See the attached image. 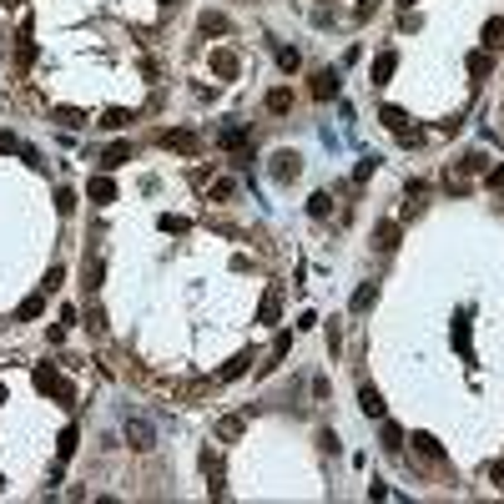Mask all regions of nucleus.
<instances>
[{"mask_svg": "<svg viewBox=\"0 0 504 504\" xmlns=\"http://www.w3.org/2000/svg\"><path fill=\"white\" fill-rule=\"evenodd\" d=\"M36 388L41 394H50V399H61V404H76V388H71V378L61 373V368H50V363H36Z\"/></svg>", "mask_w": 504, "mask_h": 504, "instance_id": "1", "label": "nucleus"}, {"mask_svg": "<svg viewBox=\"0 0 504 504\" xmlns=\"http://www.w3.org/2000/svg\"><path fill=\"white\" fill-rule=\"evenodd\" d=\"M267 172H272V182H298V172H303V156L283 146V151L272 156V166H267Z\"/></svg>", "mask_w": 504, "mask_h": 504, "instance_id": "2", "label": "nucleus"}, {"mask_svg": "<svg viewBox=\"0 0 504 504\" xmlns=\"http://www.w3.org/2000/svg\"><path fill=\"white\" fill-rule=\"evenodd\" d=\"M161 146H166V151H182V156H197V151H202V136L187 132V127H177V132H161Z\"/></svg>", "mask_w": 504, "mask_h": 504, "instance_id": "3", "label": "nucleus"}, {"mask_svg": "<svg viewBox=\"0 0 504 504\" xmlns=\"http://www.w3.org/2000/svg\"><path fill=\"white\" fill-rule=\"evenodd\" d=\"M127 439H132V449H156V429L146 424V419H127Z\"/></svg>", "mask_w": 504, "mask_h": 504, "instance_id": "4", "label": "nucleus"}, {"mask_svg": "<svg viewBox=\"0 0 504 504\" xmlns=\"http://www.w3.org/2000/svg\"><path fill=\"white\" fill-rule=\"evenodd\" d=\"M202 469H207V489H212V499H222V494H227V484H222V454L207 449V454H202Z\"/></svg>", "mask_w": 504, "mask_h": 504, "instance_id": "5", "label": "nucleus"}, {"mask_svg": "<svg viewBox=\"0 0 504 504\" xmlns=\"http://www.w3.org/2000/svg\"><path fill=\"white\" fill-rule=\"evenodd\" d=\"M212 71H217L222 81H232V76L242 71V61H237V50H227V45H217V50H212Z\"/></svg>", "mask_w": 504, "mask_h": 504, "instance_id": "6", "label": "nucleus"}, {"mask_svg": "<svg viewBox=\"0 0 504 504\" xmlns=\"http://www.w3.org/2000/svg\"><path fill=\"white\" fill-rule=\"evenodd\" d=\"M277 313H283V288L272 283V288L262 293V303H257V323H277Z\"/></svg>", "mask_w": 504, "mask_h": 504, "instance_id": "7", "label": "nucleus"}, {"mask_svg": "<svg viewBox=\"0 0 504 504\" xmlns=\"http://www.w3.org/2000/svg\"><path fill=\"white\" fill-rule=\"evenodd\" d=\"M358 409H363L368 419H383V414H388V404H383V394H378L373 383H363V388H358Z\"/></svg>", "mask_w": 504, "mask_h": 504, "instance_id": "8", "label": "nucleus"}, {"mask_svg": "<svg viewBox=\"0 0 504 504\" xmlns=\"http://www.w3.org/2000/svg\"><path fill=\"white\" fill-rule=\"evenodd\" d=\"M127 161H132V141H111L101 151V172H117V166H127Z\"/></svg>", "mask_w": 504, "mask_h": 504, "instance_id": "9", "label": "nucleus"}, {"mask_svg": "<svg viewBox=\"0 0 504 504\" xmlns=\"http://www.w3.org/2000/svg\"><path fill=\"white\" fill-rule=\"evenodd\" d=\"M394 71H399V55H394V50H378V55H373V86L394 81Z\"/></svg>", "mask_w": 504, "mask_h": 504, "instance_id": "10", "label": "nucleus"}, {"mask_svg": "<svg viewBox=\"0 0 504 504\" xmlns=\"http://www.w3.org/2000/svg\"><path fill=\"white\" fill-rule=\"evenodd\" d=\"M373 247L378 252H394L399 247V222H378V227H373Z\"/></svg>", "mask_w": 504, "mask_h": 504, "instance_id": "11", "label": "nucleus"}, {"mask_svg": "<svg viewBox=\"0 0 504 504\" xmlns=\"http://www.w3.org/2000/svg\"><path fill=\"white\" fill-rule=\"evenodd\" d=\"M217 146H222V151H242V146H247V127H222V132H217Z\"/></svg>", "mask_w": 504, "mask_h": 504, "instance_id": "12", "label": "nucleus"}, {"mask_svg": "<svg viewBox=\"0 0 504 504\" xmlns=\"http://www.w3.org/2000/svg\"><path fill=\"white\" fill-rule=\"evenodd\" d=\"M41 313H45V293H31V298H21V308H16L21 323H36Z\"/></svg>", "mask_w": 504, "mask_h": 504, "instance_id": "13", "label": "nucleus"}, {"mask_svg": "<svg viewBox=\"0 0 504 504\" xmlns=\"http://www.w3.org/2000/svg\"><path fill=\"white\" fill-rule=\"evenodd\" d=\"M464 66H469V76H474V81H484V76L494 71V50H474Z\"/></svg>", "mask_w": 504, "mask_h": 504, "instance_id": "14", "label": "nucleus"}, {"mask_svg": "<svg viewBox=\"0 0 504 504\" xmlns=\"http://www.w3.org/2000/svg\"><path fill=\"white\" fill-rule=\"evenodd\" d=\"M313 96H318V101H333V96H338V76H333V71H318V76H313Z\"/></svg>", "mask_w": 504, "mask_h": 504, "instance_id": "15", "label": "nucleus"}, {"mask_svg": "<svg viewBox=\"0 0 504 504\" xmlns=\"http://www.w3.org/2000/svg\"><path fill=\"white\" fill-rule=\"evenodd\" d=\"M91 202H101V207H106V202H117V182H111L106 172L91 177Z\"/></svg>", "mask_w": 504, "mask_h": 504, "instance_id": "16", "label": "nucleus"}, {"mask_svg": "<svg viewBox=\"0 0 504 504\" xmlns=\"http://www.w3.org/2000/svg\"><path fill=\"white\" fill-rule=\"evenodd\" d=\"M378 122H383L388 132H394V136H404V132H409V117H404L399 106H383V111H378Z\"/></svg>", "mask_w": 504, "mask_h": 504, "instance_id": "17", "label": "nucleus"}, {"mask_svg": "<svg viewBox=\"0 0 504 504\" xmlns=\"http://www.w3.org/2000/svg\"><path fill=\"white\" fill-rule=\"evenodd\" d=\"M267 111H272V117H288V111H293V91H288V86L267 91Z\"/></svg>", "mask_w": 504, "mask_h": 504, "instance_id": "18", "label": "nucleus"}, {"mask_svg": "<svg viewBox=\"0 0 504 504\" xmlns=\"http://www.w3.org/2000/svg\"><path fill=\"white\" fill-rule=\"evenodd\" d=\"M288 348H293V333H277V338H272V353H267V363H262V373L283 363V358H288Z\"/></svg>", "mask_w": 504, "mask_h": 504, "instance_id": "19", "label": "nucleus"}, {"mask_svg": "<svg viewBox=\"0 0 504 504\" xmlns=\"http://www.w3.org/2000/svg\"><path fill=\"white\" fill-rule=\"evenodd\" d=\"M76 444H81V434H76V429L66 424V429H61V439H55V459H61V464H66V459L76 454Z\"/></svg>", "mask_w": 504, "mask_h": 504, "instance_id": "20", "label": "nucleus"}, {"mask_svg": "<svg viewBox=\"0 0 504 504\" xmlns=\"http://www.w3.org/2000/svg\"><path fill=\"white\" fill-rule=\"evenodd\" d=\"M373 298H378V283H358L348 308H353V313H368V308H373Z\"/></svg>", "mask_w": 504, "mask_h": 504, "instance_id": "21", "label": "nucleus"}, {"mask_svg": "<svg viewBox=\"0 0 504 504\" xmlns=\"http://www.w3.org/2000/svg\"><path fill=\"white\" fill-rule=\"evenodd\" d=\"M378 439H383V449H388V454H399V449H404V429H399V424H388V419H383Z\"/></svg>", "mask_w": 504, "mask_h": 504, "instance_id": "22", "label": "nucleus"}, {"mask_svg": "<svg viewBox=\"0 0 504 504\" xmlns=\"http://www.w3.org/2000/svg\"><path fill=\"white\" fill-rule=\"evenodd\" d=\"M454 348H459L464 358H474V343H469V318H464V313L454 318Z\"/></svg>", "mask_w": 504, "mask_h": 504, "instance_id": "23", "label": "nucleus"}, {"mask_svg": "<svg viewBox=\"0 0 504 504\" xmlns=\"http://www.w3.org/2000/svg\"><path fill=\"white\" fill-rule=\"evenodd\" d=\"M50 122H61L66 132H76V127H86V117H81V111H76V106H55V111H50Z\"/></svg>", "mask_w": 504, "mask_h": 504, "instance_id": "24", "label": "nucleus"}, {"mask_svg": "<svg viewBox=\"0 0 504 504\" xmlns=\"http://www.w3.org/2000/svg\"><path fill=\"white\" fill-rule=\"evenodd\" d=\"M479 41H484V50H499V45H504V16H494V21L484 26V36H479Z\"/></svg>", "mask_w": 504, "mask_h": 504, "instance_id": "25", "label": "nucleus"}, {"mask_svg": "<svg viewBox=\"0 0 504 504\" xmlns=\"http://www.w3.org/2000/svg\"><path fill=\"white\" fill-rule=\"evenodd\" d=\"M414 449H419L424 459H444V444H439L434 434H414Z\"/></svg>", "mask_w": 504, "mask_h": 504, "instance_id": "26", "label": "nucleus"}, {"mask_svg": "<svg viewBox=\"0 0 504 504\" xmlns=\"http://www.w3.org/2000/svg\"><path fill=\"white\" fill-rule=\"evenodd\" d=\"M202 36H227V16L207 11V16H202Z\"/></svg>", "mask_w": 504, "mask_h": 504, "instance_id": "27", "label": "nucleus"}, {"mask_svg": "<svg viewBox=\"0 0 504 504\" xmlns=\"http://www.w3.org/2000/svg\"><path fill=\"white\" fill-rule=\"evenodd\" d=\"M242 429H247V419H242V414H232V419H222V424H217V439H237Z\"/></svg>", "mask_w": 504, "mask_h": 504, "instance_id": "28", "label": "nucleus"}, {"mask_svg": "<svg viewBox=\"0 0 504 504\" xmlns=\"http://www.w3.org/2000/svg\"><path fill=\"white\" fill-rule=\"evenodd\" d=\"M127 122H132V111H122V106H111L106 117H101V127H106V132H122Z\"/></svg>", "mask_w": 504, "mask_h": 504, "instance_id": "29", "label": "nucleus"}, {"mask_svg": "<svg viewBox=\"0 0 504 504\" xmlns=\"http://www.w3.org/2000/svg\"><path fill=\"white\" fill-rule=\"evenodd\" d=\"M277 66H283V71H288V76H293V71H298V66H303V55H298V50H293V45H277Z\"/></svg>", "mask_w": 504, "mask_h": 504, "instance_id": "30", "label": "nucleus"}, {"mask_svg": "<svg viewBox=\"0 0 504 504\" xmlns=\"http://www.w3.org/2000/svg\"><path fill=\"white\" fill-rule=\"evenodd\" d=\"M247 368H252V353H237V358L227 363V368H222V378H242Z\"/></svg>", "mask_w": 504, "mask_h": 504, "instance_id": "31", "label": "nucleus"}, {"mask_svg": "<svg viewBox=\"0 0 504 504\" xmlns=\"http://www.w3.org/2000/svg\"><path fill=\"white\" fill-rule=\"evenodd\" d=\"M308 212H313V217H328V212H333V197H328V192H313V197H308Z\"/></svg>", "mask_w": 504, "mask_h": 504, "instance_id": "32", "label": "nucleus"}, {"mask_svg": "<svg viewBox=\"0 0 504 504\" xmlns=\"http://www.w3.org/2000/svg\"><path fill=\"white\" fill-rule=\"evenodd\" d=\"M373 172H378V156H363V161H358V166H353V182H358V187H363V182H368V177H373Z\"/></svg>", "mask_w": 504, "mask_h": 504, "instance_id": "33", "label": "nucleus"}, {"mask_svg": "<svg viewBox=\"0 0 504 504\" xmlns=\"http://www.w3.org/2000/svg\"><path fill=\"white\" fill-rule=\"evenodd\" d=\"M55 212H61V217H71V212H76V192H71V187L55 192Z\"/></svg>", "mask_w": 504, "mask_h": 504, "instance_id": "34", "label": "nucleus"}, {"mask_svg": "<svg viewBox=\"0 0 504 504\" xmlns=\"http://www.w3.org/2000/svg\"><path fill=\"white\" fill-rule=\"evenodd\" d=\"M66 283V267L61 262H50V272H45V283H41V293H50V288H61Z\"/></svg>", "mask_w": 504, "mask_h": 504, "instance_id": "35", "label": "nucleus"}, {"mask_svg": "<svg viewBox=\"0 0 504 504\" xmlns=\"http://www.w3.org/2000/svg\"><path fill=\"white\" fill-rule=\"evenodd\" d=\"M187 227H192V222H187V217H172V212H166V217H161V232H177V237H182Z\"/></svg>", "mask_w": 504, "mask_h": 504, "instance_id": "36", "label": "nucleus"}, {"mask_svg": "<svg viewBox=\"0 0 504 504\" xmlns=\"http://www.w3.org/2000/svg\"><path fill=\"white\" fill-rule=\"evenodd\" d=\"M101 272H106V262L91 257V262H86V288H101Z\"/></svg>", "mask_w": 504, "mask_h": 504, "instance_id": "37", "label": "nucleus"}, {"mask_svg": "<svg viewBox=\"0 0 504 504\" xmlns=\"http://www.w3.org/2000/svg\"><path fill=\"white\" fill-rule=\"evenodd\" d=\"M484 166H489V161H484V151H469V156L459 161V172H484Z\"/></svg>", "mask_w": 504, "mask_h": 504, "instance_id": "38", "label": "nucleus"}, {"mask_svg": "<svg viewBox=\"0 0 504 504\" xmlns=\"http://www.w3.org/2000/svg\"><path fill=\"white\" fill-rule=\"evenodd\" d=\"M86 328H91V333H106V318H101V308H86Z\"/></svg>", "mask_w": 504, "mask_h": 504, "instance_id": "39", "label": "nucleus"}, {"mask_svg": "<svg viewBox=\"0 0 504 504\" xmlns=\"http://www.w3.org/2000/svg\"><path fill=\"white\" fill-rule=\"evenodd\" d=\"M343 348V333H338V323H328V353H338Z\"/></svg>", "mask_w": 504, "mask_h": 504, "instance_id": "40", "label": "nucleus"}, {"mask_svg": "<svg viewBox=\"0 0 504 504\" xmlns=\"http://www.w3.org/2000/svg\"><path fill=\"white\" fill-rule=\"evenodd\" d=\"M0 151H26V146H21V141H16L11 132H0Z\"/></svg>", "mask_w": 504, "mask_h": 504, "instance_id": "41", "label": "nucleus"}, {"mask_svg": "<svg viewBox=\"0 0 504 504\" xmlns=\"http://www.w3.org/2000/svg\"><path fill=\"white\" fill-rule=\"evenodd\" d=\"M489 479H494V489H504V464H494V469H489Z\"/></svg>", "mask_w": 504, "mask_h": 504, "instance_id": "42", "label": "nucleus"}, {"mask_svg": "<svg viewBox=\"0 0 504 504\" xmlns=\"http://www.w3.org/2000/svg\"><path fill=\"white\" fill-rule=\"evenodd\" d=\"M489 187H504V166H494V172H489Z\"/></svg>", "mask_w": 504, "mask_h": 504, "instance_id": "43", "label": "nucleus"}, {"mask_svg": "<svg viewBox=\"0 0 504 504\" xmlns=\"http://www.w3.org/2000/svg\"><path fill=\"white\" fill-rule=\"evenodd\" d=\"M0 404H6V383H0Z\"/></svg>", "mask_w": 504, "mask_h": 504, "instance_id": "44", "label": "nucleus"}, {"mask_svg": "<svg viewBox=\"0 0 504 504\" xmlns=\"http://www.w3.org/2000/svg\"><path fill=\"white\" fill-rule=\"evenodd\" d=\"M404 6H409V11H414V6H419V0H404Z\"/></svg>", "mask_w": 504, "mask_h": 504, "instance_id": "45", "label": "nucleus"}, {"mask_svg": "<svg viewBox=\"0 0 504 504\" xmlns=\"http://www.w3.org/2000/svg\"><path fill=\"white\" fill-rule=\"evenodd\" d=\"M161 6H177V0H161Z\"/></svg>", "mask_w": 504, "mask_h": 504, "instance_id": "46", "label": "nucleus"}, {"mask_svg": "<svg viewBox=\"0 0 504 504\" xmlns=\"http://www.w3.org/2000/svg\"><path fill=\"white\" fill-rule=\"evenodd\" d=\"M0 484H6V479H0Z\"/></svg>", "mask_w": 504, "mask_h": 504, "instance_id": "47", "label": "nucleus"}]
</instances>
